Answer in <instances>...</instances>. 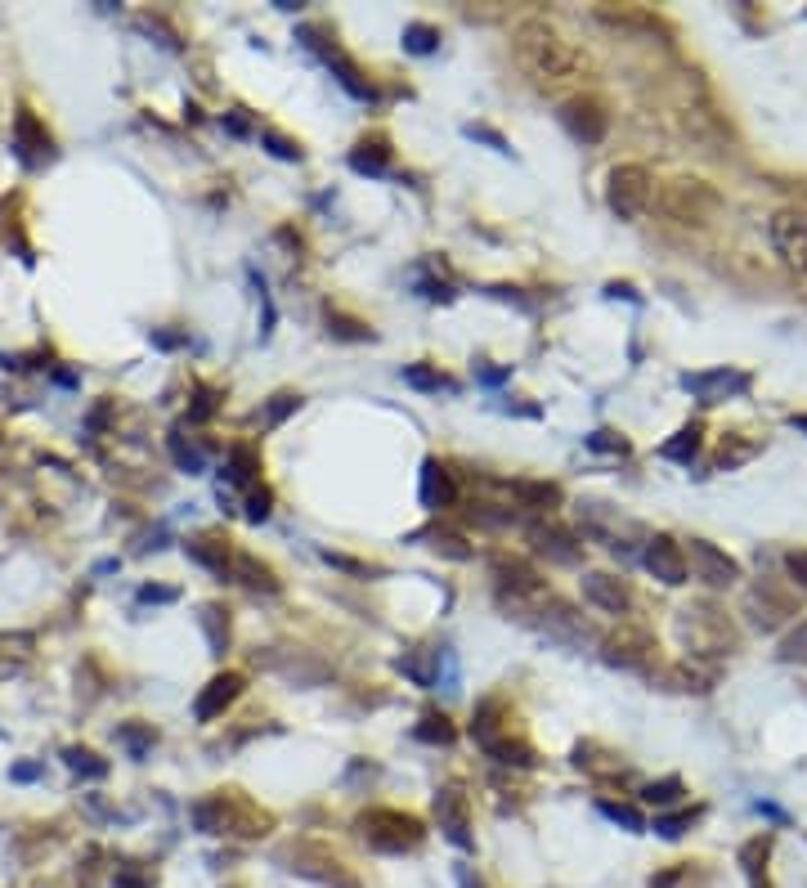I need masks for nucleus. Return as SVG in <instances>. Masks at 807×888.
<instances>
[{"mask_svg":"<svg viewBox=\"0 0 807 888\" xmlns=\"http://www.w3.org/2000/svg\"><path fill=\"white\" fill-rule=\"evenodd\" d=\"M512 54L538 86H561V81L583 77V68H588L583 54L574 50L552 23H543V18H525V23H516Z\"/></svg>","mask_w":807,"mask_h":888,"instance_id":"f257e3e1","label":"nucleus"},{"mask_svg":"<svg viewBox=\"0 0 807 888\" xmlns=\"http://www.w3.org/2000/svg\"><path fill=\"white\" fill-rule=\"evenodd\" d=\"M193 821H198L207 835H238V839H256L265 835L269 817L256 808L252 799H243L238 790H220L211 799L193 803Z\"/></svg>","mask_w":807,"mask_h":888,"instance_id":"f03ea898","label":"nucleus"},{"mask_svg":"<svg viewBox=\"0 0 807 888\" xmlns=\"http://www.w3.org/2000/svg\"><path fill=\"white\" fill-rule=\"evenodd\" d=\"M355 830H359V839H364L373 853H413V848L426 839L422 821H417L413 812H400V808H368V812H359Z\"/></svg>","mask_w":807,"mask_h":888,"instance_id":"7ed1b4c3","label":"nucleus"},{"mask_svg":"<svg viewBox=\"0 0 807 888\" xmlns=\"http://www.w3.org/2000/svg\"><path fill=\"white\" fill-rule=\"evenodd\" d=\"M651 202H655V180L646 166L624 162L606 175V207L615 211L619 220H642Z\"/></svg>","mask_w":807,"mask_h":888,"instance_id":"20e7f679","label":"nucleus"},{"mask_svg":"<svg viewBox=\"0 0 807 888\" xmlns=\"http://www.w3.org/2000/svg\"><path fill=\"white\" fill-rule=\"evenodd\" d=\"M660 207L677 225H709V220L718 216L722 198H718V189L704 180H673L669 189L660 193Z\"/></svg>","mask_w":807,"mask_h":888,"instance_id":"39448f33","label":"nucleus"},{"mask_svg":"<svg viewBox=\"0 0 807 888\" xmlns=\"http://www.w3.org/2000/svg\"><path fill=\"white\" fill-rule=\"evenodd\" d=\"M278 857H283V862H292V866H287V871H296V875H310V880H319V884L359 888V884L346 875V866H341V857H337V853H328V848H323V844H287Z\"/></svg>","mask_w":807,"mask_h":888,"instance_id":"423d86ee","label":"nucleus"},{"mask_svg":"<svg viewBox=\"0 0 807 888\" xmlns=\"http://www.w3.org/2000/svg\"><path fill=\"white\" fill-rule=\"evenodd\" d=\"M301 36H305V45H310V50H319V54H323V63H328V68H332V77H337L341 86L350 90V95H355V99H377L373 81L364 77V68H359V63L350 59V54L341 50L337 41H323V32H319V27H301Z\"/></svg>","mask_w":807,"mask_h":888,"instance_id":"0eeeda50","label":"nucleus"},{"mask_svg":"<svg viewBox=\"0 0 807 888\" xmlns=\"http://www.w3.org/2000/svg\"><path fill=\"white\" fill-rule=\"evenodd\" d=\"M556 117H561V126L570 131V140H579V144H601V140H606V131H610L606 104H601V99H592V95L565 99Z\"/></svg>","mask_w":807,"mask_h":888,"instance_id":"6e6552de","label":"nucleus"},{"mask_svg":"<svg viewBox=\"0 0 807 888\" xmlns=\"http://www.w3.org/2000/svg\"><path fill=\"white\" fill-rule=\"evenodd\" d=\"M754 377L740 373V368H704V373H682V391H691L700 404H722L736 400V395L749 391Z\"/></svg>","mask_w":807,"mask_h":888,"instance_id":"1a4fd4ad","label":"nucleus"},{"mask_svg":"<svg viewBox=\"0 0 807 888\" xmlns=\"http://www.w3.org/2000/svg\"><path fill=\"white\" fill-rule=\"evenodd\" d=\"M772 247L790 270L807 274V211H776L772 216Z\"/></svg>","mask_w":807,"mask_h":888,"instance_id":"9d476101","label":"nucleus"},{"mask_svg":"<svg viewBox=\"0 0 807 888\" xmlns=\"http://www.w3.org/2000/svg\"><path fill=\"white\" fill-rule=\"evenodd\" d=\"M686 566H691L695 579H704L709 588H731L740 579L736 557H727L722 548H713L709 539H691V548H686Z\"/></svg>","mask_w":807,"mask_h":888,"instance_id":"9b49d317","label":"nucleus"},{"mask_svg":"<svg viewBox=\"0 0 807 888\" xmlns=\"http://www.w3.org/2000/svg\"><path fill=\"white\" fill-rule=\"evenodd\" d=\"M489 566H494V584H498V597H503V601L543 597V579H538V570L530 566V561L498 552V557L489 561Z\"/></svg>","mask_w":807,"mask_h":888,"instance_id":"f8f14e48","label":"nucleus"},{"mask_svg":"<svg viewBox=\"0 0 807 888\" xmlns=\"http://www.w3.org/2000/svg\"><path fill=\"white\" fill-rule=\"evenodd\" d=\"M435 821H440L449 844H458V848L476 844V839H471V803L458 785H444V790L435 794Z\"/></svg>","mask_w":807,"mask_h":888,"instance_id":"ddd939ff","label":"nucleus"},{"mask_svg":"<svg viewBox=\"0 0 807 888\" xmlns=\"http://www.w3.org/2000/svg\"><path fill=\"white\" fill-rule=\"evenodd\" d=\"M14 153L23 157L27 166H45L54 157L50 131H45V122L32 113V108H18L14 113Z\"/></svg>","mask_w":807,"mask_h":888,"instance_id":"4468645a","label":"nucleus"},{"mask_svg":"<svg viewBox=\"0 0 807 888\" xmlns=\"http://www.w3.org/2000/svg\"><path fill=\"white\" fill-rule=\"evenodd\" d=\"M583 601L597 606L601 615H628V610H633V588H628L624 579L606 575V570H588V575H583Z\"/></svg>","mask_w":807,"mask_h":888,"instance_id":"2eb2a0df","label":"nucleus"},{"mask_svg":"<svg viewBox=\"0 0 807 888\" xmlns=\"http://www.w3.org/2000/svg\"><path fill=\"white\" fill-rule=\"evenodd\" d=\"M642 561H646V570H651L660 584H669V588H682L686 575H691V566H686V552L677 548V539H669V534H655V539L646 543Z\"/></svg>","mask_w":807,"mask_h":888,"instance_id":"dca6fc26","label":"nucleus"},{"mask_svg":"<svg viewBox=\"0 0 807 888\" xmlns=\"http://www.w3.org/2000/svg\"><path fill=\"white\" fill-rule=\"evenodd\" d=\"M243 687H247L243 673H234V669H229V673H216V678L202 687V696L193 700V718H198V723H211V718H220L238 696H243Z\"/></svg>","mask_w":807,"mask_h":888,"instance_id":"f3484780","label":"nucleus"},{"mask_svg":"<svg viewBox=\"0 0 807 888\" xmlns=\"http://www.w3.org/2000/svg\"><path fill=\"white\" fill-rule=\"evenodd\" d=\"M417 498H422L426 512H444V507H453L458 485H453L449 467H444L440 458H426L422 462V485H417Z\"/></svg>","mask_w":807,"mask_h":888,"instance_id":"a211bd4d","label":"nucleus"},{"mask_svg":"<svg viewBox=\"0 0 807 888\" xmlns=\"http://www.w3.org/2000/svg\"><path fill=\"white\" fill-rule=\"evenodd\" d=\"M530 543H534V552L561 561V566H574V561L583 557V543L574 539L570 530H561V525H530Z\"/></svg>","mask_w":807,"mask_h":888,"instance_id":"6ab92c4d","label":"nucleus"},{"mask_svg":"<svg viewBox=\"0 0 807 888\" xmlns=\"http://www.w3.org/2000/svg\"><path fill=\"white\" fill-rule=\"evenodd\" d=\"M350 166L359 175H386L391 166V140L386 135H364L355 148H350Z\"/></svg>","mask_w":807,"mask_h":888,"instance_id":"aec40b11","label":"nucleus"},{"mask_svg":"<svg viewBox=\"0 0 807 888\" xmlns=\"http://www.w3.org/2000/svg\"><path fill=\"white\" fill-rule=\"evenodd\" d=\"M184 557L198 561V566H207L211 575H234V557H229V548L220 539H207V534L184 543Z\"/></svg>","mask_w":807,"mask_h":888,"instance_id":"412c9836","label":"nucleus"},{"mask_svg":"<svg viewBox=\"0 0 807 888\" xmlns=\"http://www.w3.org/2000/svg\"><path fill=\"white\" fill-rule=\"evenodd\" d=\"M646 651H651V642H646L642 633H619V637H610V642H606V664H619V669H642Z\"/></svg>","mask_w":807,"mask_h":888,"instance_id":"4be33fe9","label":"nucleus"},{"mask_svg":"<svg viewBox=\"0 0 807 888\" xmlns=\"http://www.w3.org/2000/svg\"><path fill=\"white\" fill-rule=\"evenodd\" d=\"M485 754L494 758V763H507V767H534V749H530V740H521V736H498V740H489L485 745Z\"/></svg>","mask_w":807,"mask_h":888,"instance_id":"5701e85b","label":"nucleus"},{"mask_svg":"<svg viewBox=\"0 0 807 888\" xmlns=\"http://www.w3.org/2000/svg\"><path fill=\"white\" fill-rule=\"evenodd\" d=\"M512 494L521 498V507H534V512H552V507L561 503V489H556L552 480H516Z\"/></svg>","mask_w":807,"mask_h":888,"instance_id":"b1692460","label":"nucleus"},{"mask_svg":"<svg viewBox=\"0 0 807 888\" xmlns=\"http://www.w3.org/2000/svg\"><path fill=\"white\" fill-rule=\"evenodd\" d=\"M700 444H704V431L695 427V422H686L682 431L669 440V444H660V458H669V462H682V467H691L695 462V453H700Z\"/></svg>","mask_w":807,"mask_h":888,"instance_id":"393cba45","label":"nucleus"},{"mask_svg":"<svg viewBox=\"0 0 807 888\" xmlns=\"http://www.w3.org/2000/svg\"><path fill=\"white\" fill-rule=\"evenodd\" d=\"M256 471H261V453L247 449V444H234V449H229V462H225L229 485H252Z\"/></svg>","mask_w":807,"mask_h":888,"instance_id":"a878e982","label":"nucleus"},{"mask_svg":"<svg viewBox=\"0 0 807 888\" xmlns=\"http://www.w3.org/2000/svg\"><path fill=\"white\" fill-rule=\"evenodd\" d=\"M234 579L238 584H247V588H261V592H278V579H274V570L265 566V561H256V557H234Z\"/></svg>","mask_w":807,"mask_h":888,"instance_id":"bb28decb","label":"nucleus"},{"mask_svg":"<svg viewBox=\"0 0 807 888\" xmlns=\"http://www.w3.org/2000/svg\"><path fill=\"white\" fill-rule=\"evenodd\" d=\"M767 853H772V839H749L740 848V862H745L749 888H767Z\"/></svg>","mask_w":807,"mask_h":888,"instance_id":"cd10ccee","label":"nucleus"},{"mask_svg":"<svg viewBox=\"0 0 807 888\" xmlns=\"http://www.w3.org/2000/svg\"><path fill=\"white\" fill-rule=\"evenodd\" d=\"M597 812H601L606 821H615V826H624L628 835H642V830H646V817H642L637 808H628V803H610V799H601V803H597Z\"/></svg>","mask_w":807,"mask_h":888,"instance_id":"c85d7f7f","label":"nucleus"},{"mask_svg":"<svg viewBox=\"0 0 807 888\" xmlns=\"http://www.w3.org/2000/svg\"><path fill=\"white\" fill-rule=\"evenodd\" d=\"M404 50H408V54H435V50H440V27H431V23H408V27H404Z\"/></svg>","mask_w":807,"mask_h":888,"instance_id":"c756f323","label":"nucleus"},{"mask_svg":"<svg viewBox=\"0 0 807 888\" xmlns=\"http://www.w3.org/2000/svg\"><path fill=\"white\" fill-rule=\"evenodd\" d=\"M417 740H422V745H453V723L449 718H440V714H426L422 723H417V732H413Z\"/></svg>","mask_w":807,"mask_h":888,"instance_id":"7c9ffc66","label":"nucleus"},{"mask_svg":"<svg viewBox=\"0 0 807 888\" xmlns=\"http://www.w3.org/2000/svg\"><path fill=\"white\" fill-rule=\"evenodd\" d=\"M682 790H686L682 776H664V781H651V785H646L642 799H646V803H655V808H669V803L682 799Z\"/></svg>","mask_w":807,"mask_h":888,"instance_id":"2f4dec72","label":"nucleus"},{"mask_svg":"<svg viewBox=\"0 0 807 888\" xmlns=\"http://www.w3.org/2000/svg\"><path fill=\"white\" fill-rule=\"evenodd\" d=\"M404 382L417 386V391H449V386H453L444 373H435V368H422V364H408V368H404Z\"/></svg>","mask_w":807,"mask_h":888,"instance_id":"473e14b6","label":"nucleus"},{"mask_svg":"<svg viewBox=\"0 0 807 888\" xmlns=\"http://www.w3.org/2000/svg\"><path fill=\"white\" fill-rule=\"evenodd\" d=\"M63 758H68V767H72V772H81V776H104V772H108L104 758L90 754V749H81V745L63 749Z\"/></svg>","mask_w":807,"mask_h":888,"instance_id":"72a5a7b5","label":"nucleus"},{"mask_svg":"<svg viewBox=\"0 0 807 888\" xmlns=\"http://www.w3.org/2000/svg\"><path fill=\"white\" fill-rule=\"evenodd\" d=\"M202 624H207V637H211V651H225L229 646V619L220 615V606H207L202 610Z\"/></svg>","mask_w":807,"mask_h":888,"instance_id":"f704fd0d","label":"nucleus"},{"mask_svg":"<svg viewBox=\"0 0 807 888\" xmlns=\"http://www.w3.org/2000/svg\"><path fill=\"white\" fill-rule=\"evenodd\" d=\"M431 548L444 552V557H453V561H467V557H471L467 539H462V534H453V530H431Z\"/></svg>","mask_w":807,"mask_h":888,"instance_id":"c9c22d12","label":"nucleus"},{"mask_svg":"<svg viewBox=\"0 0 807 888\" xmlns=\"http://www.w3.org/2000/svg\"><path fill=\"white\" fill-rule=\"evenodd\" d=\"M296 409H301V395H296V391H278L274 400L265 404V427H278V422H283L287 413H296Z\"/></svg>","mask_w":807,"mask_h":888,"instance_id":"e433bc0d","label":"nucleus"},{"mask_svg":"<svg viewBox=\"0 0 807 888\" xmlns=\"http://www.w3.org/2000/svg\"><path fill=\"white\" fill-rule=\"evenodd\" d=\"M781 660L785 664H807V624H799L790 637L781 642Z\"/></svg>","mask_w":807,"mask_h":888,"instance_id":"4c0bfd02","label":"nucleus"},{"mask_svg":"<svg viewBox=\"0 0 807 888\" xmlns=\"http://www.w3.org/2000/svg\"><path fill=\"white\" fill-rule=\"evenodd\" d=\"M171 453H175V462H180L184 471H202V467H207V462H202V449H193V444H184L180 431H175V436H171Z\"/></svg>","mask_w":807,"mask_h":888,"instance_id":"58836bf2","label":"nucleus"},{"mask_svg":"<svg viewBox=\"0 0 807 888\" xmlns=\"http://www.w3.org/2000/svg\"><path fill=\"white\" fill-rule=\"evenodd\" d=\"M261 140L269 144V153H274V157H283V162H301V144H296V140H287V135H278V131H261Z\"/></svg>","mask_w":807,"mask_h":888,"instance_id":"ea45409f","label":"nucleus"},{"mask_svg":"<svg viewBox=\"0 0 807 888\" xmlns=\"http://www.w3.org/2000/svg\"><path fill=\"white\" fill-rule=\"evenodd\" d=\"M691 821V812H673V817H655V830H660V839H682Z\"/></svg>","mask_w":807,"mask_h":888,"instance_id":"a19ab883","label":"nucleus"},{"mask_svg":"<svg viewBox=\"0 0 807 888\" xmlns=\"http://www.w3.org/2000/svg\"><path fill=\"white\" fill-rule=\"evenodd\" d=\"M588 449H597V453H628V440L615 436V431H592Z\"/></svg>","mask_w":807,"mask_h":888,"instance_id":"79ce46f5","label":"nucleus"},{"mask_svg":"<svg viewBox=\"0 0 807 888\" xmlns=\"http://www.w3.org/2000/svg\"><path fill=\"white\" fill-rule=\"evenodd\" d=\"M122 740H126V749H131L135 758H144L148 754V745H153V732H148V727H122Z\"/></svg>","mask_w":807,"mask_h":888,"instance_id":"37998d69","label":"nucleus"},{"mask_svg":"<svg viewBox=\"0 0 807 888\" xmlns=\"http://www.w3.org/2000/svg\"><path fill=\"white\" fill-rule=\"evenodd\" d=\"M193 395H198V400H193L189 418H193V422H207L211 413H216V391H207V386H198V391H193Z\"/></svg>","mask_w":807,"mask_h":888,"instance_id":"c03bdc74","label":"nucleus"},{"mask_svg":"<svg viewBox=\"0 0 807 888\" xmlns=\"http://www.w3.org/2000/svg\"><path fill=\"white\" fill-rule=\"evenodd\" d=\"M269 507H274V494H269V489H256V494L247 498V521H265Z\"/></svg>","mask_w":807,"mask_h":888,"instance_id":"a18cd8bd","label":"nucleus"},{"mask_svg":"<svg viewBox=\"0 0 807 888\" xmlns=\"http://www.w3.org/2000/svg\"><path fill=\"white\" fill-rule=\"evenodd\" d=\"M328 323H341V328H332L337 337H350V341H364V337H373V332L364 328V323H350V319H341V314H328Z\"/></svg>","mask_w":807,"mask_h":888,"instance_id":"49530a36","label":"nucleus"},{"mask_svg":"<svg viewBox=\"0 0 807 888\" xmlns=\"http://www.w3.org/2000/svg\"><path fill=\"white\" fill-rule=\"evenodd\" d=\"M785 570L799 588H807V552H785Z\"/></svg>","mask_w":807,"mask_h":888,"instance_id":"de8ad7c7","label":"nucleus"},{"mask_svg":"<svg viewBox=\"0 0 807 888\" xmlns=\"http://www.w3.org/2000/svg\"><path fill=\"white\" fill-rule=\"evenodd\" d=\"M467 135H471V140H485L489 148H498V153H512L503 135H498V131H489V126H467Z\"/></svg>","mask_w":807,"mask_h":888,"instance_id":"09e8293b","label":"nucleus"},{"mask_svg":"<svg viewBox=\"0 0 807 888\" xmlns=\"http://www.w3.org/2000/svg\"><path fill=\"white\" fill-rule=\"evenodd\" d=\"M323 561H328V566L350 570V575H368V566H364V561H350V557H341V552H323Z\"/></svg>","mask_w":807,"mask_h":888,"instance_id":"8fccbe9b","label":"nucleus"},{"mask_svg":"<svg viewBox=\"0 0 807 888\" xmlns=\"http://www.w3.org/2000/svg\"><path fill=\"white\" fill-rule=\"evenodd\" d=\"M225 126H229V131H234V135H247V131H252V122H247V117H243V108H234V113L225 117Z\"/></svg>","mask_w":807,"mask_h":888,"instance_id":"3c124183","label":"nucleus"},{"mask_svg":"<svg viewBox=\"0 0 807 888\" xmlns=\"http://www.w3.org/2000/svg\"><path fill=\"white\" fill-rule=\"evenodd\" d=\"M139 601H175V588H139Z\"/></svg>","mask_w":807,"mask_h":888,"instance_id":"603ef678","label":"nucleus"},{"mask_svg":"<svg viewBox=\"0 0 807 888\" xmlns=\"http://www.w3.org/2000/svg\"><path fill=\"white\" fill-rule=\"evenodd\" d=\"M9 776H14V781H36V776H41V763H18Z\"/></svg>","mask_w":807,"mask_h":888,"instance_id":"864d4df0","label":"nucleus"},{"mask_svg":"<svg viewBox=\"0 0 807 888\" xmlns=\"http://www.w3.org/2000/svg\"><path fill=\"white\" fill-rule=\"evenodd\" d=\"M790 427H794V431H803V436H807V413H803V418H799V413H794V418H790Z\"/></svg>","mask_w":807,"mask_h":888,"instance_id":"5fc2aeb1","label":"nucleus"},{"mask_svg":"<svg viewBox=\"0 0 807 888\" xmlns=\"http://www.w3.org/2000/svg\"><path fill=\"white\" fill-rule=\"evenodd\" d=\"M462 888H480V880H471V871H462Z\"/></svg>","mask_w":807,"mask_h":888,"instance_id":"6e6d98bb","label":"nucleus"}]
</instances>
